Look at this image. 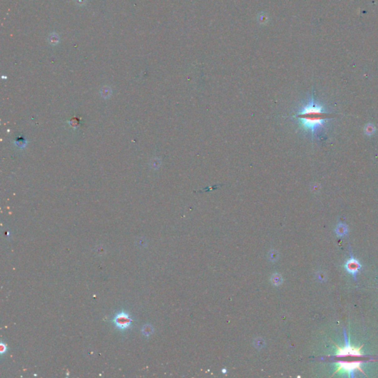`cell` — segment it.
I'll return each mask as SVG.
<instances>
[{
    "instance_id": "obj_4",
    "label": "cell",
    "mask_w": 378,
    "mask_h": 378,
    "mask_svg": "<svg viewBox=\"0 0 378 378\" xmlns=\"http://www.w3.org/2000/svg\"><path fill=\"white\" fill-rule=\"evenodd\" d=\"M112 322L117 329L125 330L129 329L131 326L132 319L128 313L125 312H121V313L116 314V315L112 320Z\"/></svg>"
},
{
    "instance_id": "obj_3",
    "label": "cell",
    "mask_w": 378,
    "mask_h": 378,
    "mask_svg": "<svg viewBox=\"0 0 378 378\" xmlns=\"http://www.w3.org/2000/svg\"><path fill=\"white\" fill-rule=\"evenodd\" d=\"M345 340H346V346L344 347H339L337 346V352L335 356L336 357H346V356H352V357H363V355L361 352V347L360 348H355L350 345V341H348L347 339V336L346 332H344Z\"/></svg>"
},
{
    "instance_id": "obj_2",
    "label": "cell",
    "mask_w": 378,
    "mask_h": 378,
    "mask_svg": "<svg viewBox=\"0 0 378 378\" xmlns=\"http://www.w3.org/2000/svg\"><path fill=\"white\" fill-rule=\"evenodd\" d=\"M363 363V361H338L337 363V369L334 373L342 372L346 373L351 377H354V372L356 370L360 371L361 372H363V371L361 369V364Z\"/></svg>"
},
{
    "instance_id": "obj_10",
    "label": "cell",
    "mask_w": 378,
    "mask_h": 378,
    "mask_svg": "<svg viewBox=\"0 0 378 378\" xmlns=\"http://www.w3.org/2000/svg\"><path fill=\"white\" fill-rule=\"evenodd\" d=\"M0 352H1L2 354H3V353H5L6 352V350H7V346H6V345H5L4 344H1V346H0Z\"/></svg>"
},
{
    "instance_id": "obj_9",
    "label": "cell",
    "mask_w": 378,
    "mask_h": 378,
    "mask_svg": "<svg viewBox=\"0 0 378 378\" xmlns=\"http://www.w3.org/2000/svg\"><path fill=\"white\" fill-rule=\"evenodd\" d=\"M107 89L108 88L105 87V90H104V89H103V90H101V94H102V96L105 97V98H106V97L108 98V97L110 96V95H111V91L110 90L108 91L107 90Z\"/></svg>"
},
{
    "instance_id": "obj_1",
    "label": "cell",
    "mask_w": 378,
    "mask_h": 378,
    "mask_svg": "<svg viewBox=\"0 0 378 378\" xmlns=\"http://www.w3.org/2000/svg\"><path fill=\"white\" fill-rule=\"evenodd\" d=\"M332 115H333L324 110L322 105L311 98L293 117L297 119L303 129L315 133L323 127L328 119L332 117Z\"/></svg>"
},
{
    "instance_id": "obj_8",
    "label": "cell",
    "mask_w": 378,
    "mask_h": 378,
    "mask_svg": "<svg viewBox=\"0 0 378 378\" xmlns=\"http://www.w3.org/2000/svg\"><path fill=\"white\" fill-rule=\"evenodd\" d=\"M142 333H143L144 335L148 336L153 332V329L150 325H145L143 327H142Z\"/></svg>"
},
{
    "instance_id": "obj_5",
    "label": "cell",
    "mask_w": 378,
    "mask_h": 378,
    "mask_svg": "<svg viewBox=\"0 0 378 378\" xmlns=\"http://www.w3.org/2000/svg\"><path fill=\"white\" fill-rule=\"evenodd\" d=\"M360 267L361 265L359 263V261H357V259H354L353 257L351 258L350 259H349L346 264H345V267H346L347 271L350 272L351 274H352L355 277L356 276L357 272L359 270V269H360Z\"/></svg>"
},
{
    "instance_id": "obj_7",
    "label": "cell",
    "mask_w": 378,
    "mask_h": 378,
    "mask_svg": "<svg viewBox=\"0 0 378 378\" xmlns=\"http://www.w3.org/2000/svg\"><path fill=\"white\" fill-rule=\"evenodd\" d=\"M375 130H376L375 127L373 124H371V123H369V124H367L366 127H365V134H366L367 135H372V134L375 133Z\"/></svg>"
},
{
    "instance_id": "obj_6",
    "label": "cell",
    "mask_w": 378,
    "mask_h": 378,
    "mask_svg": "<svg viewBox=\"0 0 378 378\" xmlns=\"http://www.w3.org/2000/svg\"><path fill=\"white\" fill-rule=\"evenodd\" d=\"M347 233V227L344 224H339L337 226L336 233L340 236H344Z\"/></svg>"
}]
</instances>
